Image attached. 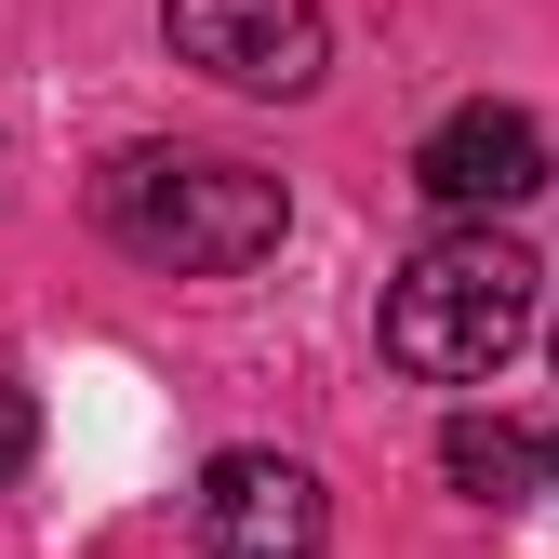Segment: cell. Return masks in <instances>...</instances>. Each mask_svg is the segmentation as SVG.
Returning a JSON list of instances; mask_svg holds the SVG:
<instances>
[{
    "mask_svg": "<svg viewBox=\"0 0 559 559\" xmlns=\"http://www.w3.org/2000/svg\"><path fill=\"white\" fill-rule=\"evenodd\" d=\"M280 174H253V160H200V147H133V160H107L94 174V227L120 240V253H147V266H174V280H227V266H253V253H280Z\"/></svg>",
    "mask_w": 559,
    "mask_h": 559,
    "instance_id": "1",
    "label": "cell"
},
{
    "mask_svg": "<svg viewBox=\"0 0 559 559\" xmlns=\"http://www.w3.org/2000/svg\"><path fill=\"white\" fill-rule=\"evenodd\" d=\"M533 333V253L493 227H453L386 280V360L427 373V386H479L507 373V346Z\"/></svg>",
    "mask_w": 559,
    "mask_h": 559,
    "instance_id": "2",
    "label": "cell"
},
{
    "mask_svg": "<svg viewBox=\"0 0 559 559\" xmlns=\"http://www.w3.org/2000/svg\"><path fill=\"white\" fill-rule=\"evenodd\" d=\"M160 27H174V53L200 81H227V94H307L320 53H333L307 0H160Z\"/></svg>",
    "mask_w": 559,
    "mask_h": 559,
    "instance_id": "3",
    "label": "cell"
},
{
    "mask_svg": "<svg viewBox=\"0 0 559 559\" xmlns=\"http://www.w3.org/2000/svg\"><path fill=\"white\" fill-rule=\"evenodd\" d=\"M200 533H214V559H320L333 493H320V466H294V453H214Z\"/></svg>",
    "mask_w": 559,
    "mask_h": 559,
    "instance_id": "4",
    "label": "cell"
},
{
    "mask_svg": "<svg viewBox=\"0 0 559 559\" xmlns=\"http://www.w3.org/2000/svg\"><path fill=\"white\" fill-rule=\"evenodd\" d=\"M413 187H427L440 214H520L546 187V133L520 107H453L427 147H413Z\"/></svg>",
    "mask_w": 559,
    "mask_h": 559,
    "instance_id": "5",
    "label": "cell"
},
{
    "mask_svg": "<svg viewBox=\"0 0 559 559\" xmlns=\"http://www.w3.org/2000/svg\"><path fill=\"white\" fill-rule=\"evenodd\" d=\"M440 466H453V493H479V507H520V493H533V440H507V427H479V413H453V440H440Z\"/></svg>",
    "mask_w": 559,
    "mask_h": 559,
    "instance_id": "6",
    "label": "cell"
},
{
    "mask_svg": "<svg viewBox=\"0 0 559 559\" xmlns=\"http://www.w3.org/2000/svg\"><path fill=\"white\" fill-rule=\"evenodd\" d=\"M27 453H40V400H27V386H0V479H14Z\"/></svg>",
    "mask_w": 559,
    "mask_h": 559,
    "instance_id": "7",
    "label": "cell"
},
{
    "mask_svg": "<svg viewBox=\"0 0 559 559\" xmlns=\"http://www.w3.org/2000/svg\"><path fill=\"white\" fill-rule=\"evenodd\" d=\"M533 479H559V427H546V440H533Z\"/></svg>",
    "mask_w": 559,
    "mask_h": 559,
    "instance_id": "8",
    "label": "cell"
}]
</instances>
